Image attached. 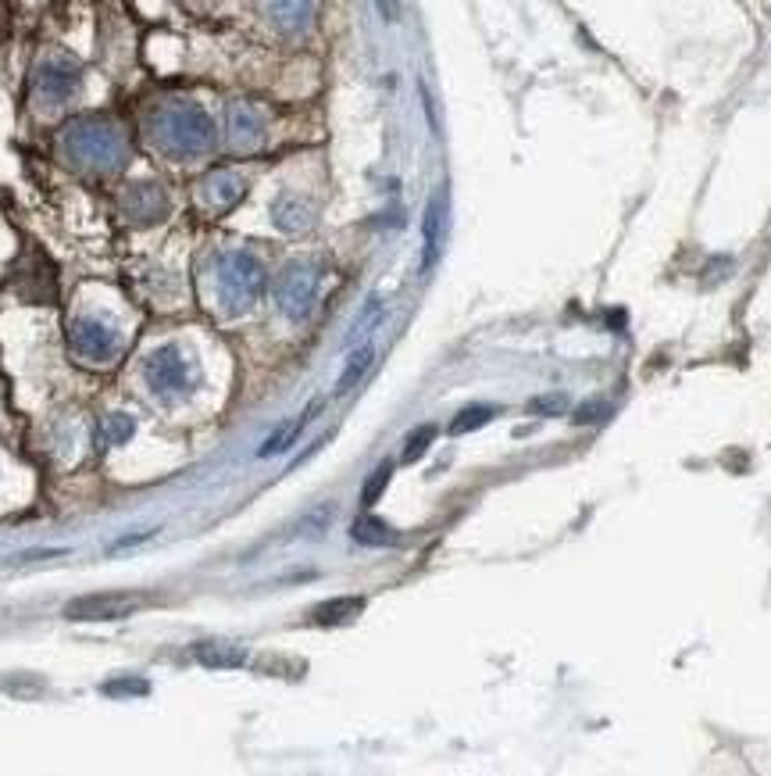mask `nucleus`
I'll return each mask as SVG.
<instances>
[{"mask_svg": "<svg viewBox=\"0 0 771 776\" xmlns=\"http://www.w3.org/2000/svg\"><path fill=\"white\" fill-rule=\"evenodd\" d=\"M146 137H151V143L165 158L193 161L215 148L218 129H215V119L204 111V105H197V100H169V105L151 111V119H146Z\"/></svg>", "mask_w": 771, "mask_h": 776, "instance_id": "nucleus-1", "label": "nucleus"}, {"mask_svg": "<svg viewBox=\"0 0 771 776\" xmlns=\"http://www.w3.org/2000/svg\"><path fill=\"white\" fill-rule=\"evenodd\" d=\"M62 151L72 165H83V169H122L126 161V133L108 119H79L72 122L65 133H62Z\"/></svg>", "mask_w": 771, "mask_h": 776, "instance_id": "nucleus-2", "label": "nucleus"}, {"mask_svg": "<svg viewBox=\"0 0 771 776\" xmlns=\"http://www.w3.org/2000/svg\"><path fill=\"white\" fill-rule=\"evenodd\" d=\"M264 294V269L254 255L226 251L218 258V304L221 312L243 315Z\"/></svg>", "mask_w": 771, "mask_h": 776, "instance_id": "nucleus-3", "label": "nucleus"}, {"mask_svg": "<svg viewBox=\"0 0 771 776\" xmlns=\"http://www.w3.org/2000/svg\"><path fill=\"white\" fill-rule=\"evenodd\" d=\"M318 266L315 261H290L275 280V304L290 322H304L318 301Z\"/></svg>", "mask_w": 771, "mask_h": 776, "instance_id": "nucleus-4", "label": "nucleus"}, {"mask_svg": "<svg viewBox=\"0 0 771 776\" xmlns=\"http://www.w3.org/2000/svg\"><path fill=\"white\" fill-rule=\"evenodd\" d=\"M79 79H83V72L72 57L51 54V57H43L33 72V97L43 108H65L68 100L79 94Z\"/></svg>", "mask_w": 771, "mask_h": 776, "instance_id": "nucleus-5", "label": "nucleus"}, {"mask_svg": "<svg viewBox=\"0 0 771 776\" xmlns=\"http://www.w3.org/2000/svg\"><path fill=\"white\" fill-rule=\"evenodd\" d=\"M68 347H72V355H79L83 362L104 365V362H115L118 355H122V333L97 315H83L72 322Z\"/></svg>", "mask_w": 771, "mask_h": 776, "instance_id": "nucleus-6", "label": "nucleus"}, {"mask_svg": "<svg viewBox=\"0 0 771 776\" xmlns=\"http://www.w3.org/2000/svg\"><path fill=\"white\" fill-rule=\"evenodd\" d=\"M146 387H151L158 398H175V394L193 390V362L183 355V347L165 344L158 347L143 365Z\"/></svg>", "mask_w": 771, "mask_h": 776, "instance_id": "nucleus-7", "label": "nucleus"}, {"mask_svg": "<svg viewBox=\"0 0 771 776\" xmlns=\"http://www.w3.org/2000/svg\"><path fill=\"white\" fill-rule=\"evenodd\" d=\"M143 605L140 594H126V591H104V594H86L76 602L65 605V619L72 623H115L132 616Z\"/></svg>", "mask_w": 771, "mask_h": 776, "instance_id": "nucleus-8", "label": "nucleus"}, {"mask_svg": "<svg viewBox=\"0 0 771 776\" xmlns=\"http://www.w3.org/2000/svg\"><path fill=\"white\" fill-rule=\"evenodd\" d=\"M447 229H450V190L439 186L428 197V208L422 218V272H433V266L439 261L443 244H447Z\"/></svg>", "mask_w": 771, "mask_h": 776, "instance_id": "nucleus-9", "label": "nucleus"}, {"mask_svg": "<svg viewBox=\"0 0 771 776\" xmlns=\"http://www.w3.org/2000/svg\"><path fill=\"white\" fill-rule=\"evenodd\" d=\"M264 137V119L254 105H247V100H236L229 105V143L236 151H250L258 148Z\"/></svg>", "mask_w": 771, "mask_h": 776, "instance_id": "nucleus-10", "label": "nucleus"}, {"mask_svg": "<svg viewBox=\"0 0 771 776\" xmlns=\"http://www.w3.org/2000/svg\"><path fill=\"white\" fill-rule=\"evenodd\" d=\"M122 208H126V215L132 218V223L151 226V223H158V218L169 212V197L161 194L158 186H151V183H143V186H129V194H126V201H122Z\"/></svg>", "mask_w": 771, "mask_h": 776, "instance_id": "nucleus-11", "label": "nucleus"}, {"mask_svg": "<svg viewBox=\"0 0 771 776\" xmlns=\"http://www.w3.org/2000/svg\"><path fill=\"white\" fill-rule=\"evenodd\" d=\"M200 197L211 212H229L243 197V180L236 172H211L200 183Z\"/></svg>", "mask_w": 771, "mask_h": 776, "instance_id": "nucleus-12", "label": "nucleus"}, {"mask_svg": "<svg viewBox=\"0 0 771 776\" xmlns=\"http://www.w3.org/2000/svg\"><path fill=\"white\" fill-rule=\"evenodd\" d=\"M361 612H365V597L350 594V597H329V602H322L311 612V619L318 626H347L350 619H358Z\"/></svg>", "mask_w": 771, "mask_h": 776, "instance_id": "nucleus-13", "label": "nucleus"}, {"mask_svg": "<svg viewBox=\"0 0 771 776\" xmlns=\"http://www.w3.org/2000/svg\"><path fill=\"white\" fill-rule=\"evenodd\" d=\"M318 408H322V401H311V408H307V412H301V416H296L293 422H283V427H279V430L269 436V441L261 444L258 459H272V455H283V451H290V448L296 444V436H301V430L307 427V422H311V416H315Z\"/></svg>", "mask_w": 771, "mask_h": 776, "instance_id": "nucleus-14", "label": "nucleus"}, {"mask_svg": "<svg viewBox=\"0 0 771 776\" xmlns=\"http://www.w3.org/2000/svg\"><path fill=\"white\" fill-rule=\"evenodd\" d=\"M272 223L283 229V233H307L311 229V208L293 194H283L275 204H272Z\"/></svg>", "mask_w": 771, "mask_h": 776, "instance_id": "nucleus-15", "label": "nucleus"}, {"mask_svg": "<svg viewBox=\"0 0 771 776\" xmlns=\"http://www.w3.org/2000/svg\"><path fill=\"white\" fill-rule=\"evenodd\" d=\"M193 655H197V662L211 666V669H236L247 662V648L229 644V640H204L193 648Z\"/></svg>", "mask_w": 771, "mask_h": 776, "instance_id": "nucleus-16", "label": "nucleus"}, {"mask_svg": "<svg viewBox=\"0 0 771 776\" xmlns=\"http://www.w3.org/2000/svg\"><path fill=\"white\" fill-rule=\"evenodd\" d=\"M350 537L358 540V545H368V548H390V545H400V537L390 530V526H386L382 519H376V516H368V511H365L361 519H354Z\"/></svg>", "mask_w": 771, "mask_h": 776, "instance_id": "nucleus-17", "label": "nucleus"}, {"mask_svg": "<svg viewBox=\"0 0 771 776\" xmlns=\"http://www.w3.org/2000/svg\"><path fill=\"white\" fill-rule=\"evenodd\" d=\"M372 358H376V347L372 344L354 347L347 365H344V373H339V379H336V394H350L354 387H358L361 379H365V373H368V365H372Z\"/></svg>", "mask_w": 771, "mask_h": 776, "instance_id": "nucleus-18", "label": "nucleus"}, {"mask_svg": "<svg viewBox=\"0 0 771 776\" xmlns=\"http://www.w3.org/2000/svg\"><path fill=\"white\" fill-rule=\"evenodd\" d=\"M269 14H275L279 29H286V33H301V29L311 25V14H315V8L293 0V4H269Z\"/></svg>", "mask_w": 771, "mask_h": 776, "instance_id": "nucleus-19", "label": "nucleus"}, {"mask_svg": "<svg viewBox=\"0 0 771 776\" xmlns=\"http://www.w3.org/2000/svg\"><path fill=\"white\" fill-rule=\"evenodd\" d=\"M493 416H497L493 405H468V408H461V412L454 416V422L447 427V433H450V436H465V433H471V430L486 427V422L493 419Z\"/></svg>", "mask_w": 771, "mask_h": 776, "instance_id": "nucleus-20", "label": "nucleus"}, {"mask_svg": "<svg viewBox=\"0 0 771 776\" xmlns=\"http://www.w3.org/2000/svg\"><path fill=\"white\" fill-rule=\"evenodd\" d=\"M379 319H382V301H379V298H372V301H368L365 309H361V315L354 319V326L347 330V344H358V341H365V336L379 326Z\"/></svg>", "mask_w": 771, "mask_h": 776, "instance_id": "nucleus-21", "label": "nucleus"}, {"mask_svg": "<svg viewBox=\"0 0 771 776\" xmlns=\"http://www.w3.org/2000/svg\"><path fill=\"white\" fill-rule=\"evenodd\" d=\"M433 441H436V427H433V422H425V427L411 430V436L404 441V451H400V459H404L408 465H411V462H419V459L425 455V451L433 448Z\"/></svg>", "mask_w": 771, "mask_h": 776, "instance_id": "nucleus-22", "label": "nucleus"}, {"mask_svg": "<svg viewBox=\"0 0 771 776\" xmlns=\"http://www.w3.org/2000/svg\"><path fill=\"white\" fill-rule=\"evenodd\" d=\"M132 433H137V422H132L129 416L118 412V416H108V419H104V444H108V448L126 444Z\"/></svg>", "mask_w": 771, "mask_h": 776, "instance_id": "nucleus-23", "label": "nucleus"}, {"mask_svg": "<svg viewBox=\"0 0 771 776\" xmlns=\"http://www.w3.org/2000/svg\"><path fill=\"white\" fill-rule=\"evenodd\" d=\"M390 476H393V465L386 462V465H379L372 476H368V483H365V491H361V505L365 508H372L379 497H382V491H386V483H390Z\"/></svg>", "mask_w": 771, "mask_h": 776, "instance_id": "nucleus-24", "label": "nucleus"}, {"mask_svg": "<svg viewBox=\"0 0 771 776\" xmlns=\"http://www.w3.org/2000/svg\"><path fill=\"white\" fill-rule=\"evenodd\" d=\"M568 408V394H540V398L529 401V412L532 416H561Z\"/></svg>", "mask_w": 771, "mask_h": 776, "instance_id": "nucleus-25", "label": "nucleus"}, {"mask_svg": "<svg viewBox=\"0 0 771 776\" xmlns=\"http://www.w3.org/2000/svg\"><path fill=\"white\" fill-rule=\"evenodd\" d=\"M104 694H146V680H118V683H104Z\"/></svg>", "mask_w": 771, "mask_h": 776, "instance_id": "nucleus-26", "label": "nucleus"}, {"mask_svg": "<svg viewBox=\"0 0 771 776\" xmlns=\"http://www.w3.org/2000/svg\"><path fill=\"white\" fill-rule=\"evenodd\" d=\"M607 412H611V408H607L604 401L578 405V408H575V422H597V419H604Z\"/></svg>", "mask_w": 771, "mask_h": 776, "instance_id": "nucleus-27", "label": "nucleus"}, {"mask_svg": "<svg viewBox=\"0 0 771 776\" xmlns=\"http://www.w3.org/2000/svg\"><path fill=\"white\" fill-rule=\"evenodd\" d=\"M151 537H154V530H146V534H129V537H122V540H115L108 551H111V554H115V551H126V548H132V545H143V540H151Z\"/></svg>", "mask_w": 771, "mask_h": 776, "instance_id": "nucleus-28", "label": "nucleus"}]
</instances>
